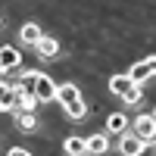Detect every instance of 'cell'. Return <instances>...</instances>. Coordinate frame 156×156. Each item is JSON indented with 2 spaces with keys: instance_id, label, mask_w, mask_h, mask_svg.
<instances>
[{
  "instance_id": "3957f363",
  "label": "cell",
  "mask_w": 156,
  "mask_h": 156,
  "mask_svg": "<svg viewBox=\"0 0 156 156\" xmlns=\"http://www.w3.org/2000/svg\"><path fill=\"white\" fill-rule=\"evenodd\" d=\"M56 81L50 75H44V72H37V78H34V100L37 103H50V100H56Z\"/></svg>"
},
{
  "instance_id": "9c48e42d",
  "label": "cell",
  "mask_w": 156,
  "mask_h": 156,
  "mask_svg": "<svg viewBox=\"0 0 156 156\" xmlns=\"http://www.w3.org/2000/svg\"><path fill=\"white\" fill-rule=\"evenodd\" d=\"M84 140H87V153L90 156H103V153L109 150V134H90Z\"/></svg>"
},
{
  "instance_id": "7a4b0ae2",
  "label": "cell",
  "mask_w": 156,
  "mask_h": 156,
  "mask_svg": "<svg viewBox=\"0 0 156 156\" xmlns=\"http://www.w3.org/2000/svg\"><path fill=\"white\" fill-rule=\"evenodd\" d=\"M131 131L144 140V144H150V140H156V119H153V112H140L137 119L131 122Z\"/></svg>"
},
{
  "instance_id": "277c9868",
  "label": "cell",
  "mask_w": 156,
  "mask_h": 156,
  "mask_svg": "<svg viewBox=\"0 0 156 156\" xmlns=\"http://www.w3.org/2000/svg\"><path fill=\"white\" fill-rule=\"evenodd\" d=\"M153 75H156V56H147V59H137L134 66L128 69V78H131V81H137V84L150 81Z\"/></svg>"
},
{
  "instance_id": "7c38bea8",
  "label": "cell",
  "mask_w": 156,
  "mask_h": 156,
  "mask_svg": "<svg viewBox=\"0 0 156 156\" xmlns=\"http://www.w3.org/2000/svg\"><path fill=\"white\" fill-rule=\"evenodd\" d=\"M62 150H66L69 156H84V153H87V140H84V137H75V134H72V137H66Z\"/></svg>"
},
{
  "instance_id": "8992f818",
  "label": "cell",
  "mask_w": 156,
  "mask_h": 156,
  "mask_svg": "<svg viewBox=\"0 0 156 156\" xmlns=\"http://www.w3.org/2000/svg\"><path fill=\"white\" fill-rule=\"evenodd\" d=\"M16 109V84L0 81V112H12Z\"/></svg>"
},
{
  "instance_id": "8fae6325",
  "label": "cell",
  "mask_w": 156,
  "mask_h": 156,
  "mask_svg": "<svg viewBox=\"0 0 156 156\" xmlns=\"http://www.w3.org/2000/svg\"><path fill=\"white\" fill-rule=\"evenodd\" d=\"M131 84H134V81H131L128 75H112V78H109V94H115V97H125Z\"/></svg>"
},
{
  "instance_id": "2e32d148",
  "label": "cell",
  "mask_w": 156,
  "mask_h": 156,
  "mask_svg": "<svg viewBox=\"0 0 156 156\" xmlns=\"http://www.w3.org/2000/svg\"><path fill=\"white\" fill-rule=\"evenodd\" d=\"M134 156H156V140H150V144H140V150Z\"/></svg>"
},
{
  "instance_id": "ac0fdd59",
  "label": "cell",
  "mask_w": 156,
  "mask_h": 156,
  "mask_svg": "<svg viewBox=\"0 0 156 156\" xmlns=\"http://www.w3.org/2000/svg\"><path fill=\"white\" fill-rule=\"evenodd\" d=\"M153 119H156V109H153Z\"/></svg>"
},
{
  "instance_id": "30bf717a",
  "label": "cell",
  "mask_w": 156,
  "mask_h": 156,
  "mask_svg": "<svg viewBox=\"0 0 156 156\" xmlns=\"http://www.w3.org/2000/svg\"><path fill=\"white\" fill-rule=\"evenodd\" d=\"M128 125H131V122L125 119V112H112L109 119H106V134H125Z\"/></svg>"
},
{
  "instance_id": "ba28073f",
  "label": "cell",
  "mask_w": 156,
  "mask_h": 156,
  "mask_svg": "<svg viewBox=\"0 0 156 156\" xmlns=\"http://www.w3.org/2000/svg\"><path fill=\"white\" fill-rule=\"evenodd\" d=\"M19 37H22V44H31V47H34V44L44 37V31H41V25H37V22H25L22 28H19Z\"/></svg>"
},
{
  "instance_id": "4fadbf2b",
  "label": "cell",
  "mask_w": 156,
  "mask_h": 156,
  "mask_svg": "<svg viewBox=\"0 0 156 156\" xmlns=\"http://www.w3.org/2000/svg\"><path fill=\"white\" fill-rule=\"evenodd\" d=\"M34 47H37V53H41L44 59H53V56L59 53V44L53 41V37H47V34H44V37H41V41H37V44H34Z\"/></svg>"
},
{
  "instance_id": "6da1fadb",
  "label": "cell",
  "mask_w": 156,
  "mask_h": 156,
  "mask_svg": "<svg viewBox=\"0 0 156 156\" xmlns=\"http://www.w3.org/2000/svg\"><path fill=\"white\" fill-rule=\"evenodd\" d=\"M56 100H59V106L66 109L69 119H84L87 106H84V97H81V90L75 84H59L56 87Z\"/></svg>"
},
{
  "instance_id": "d6986e66",
  "label": "cell",
  "mask_w": 156,
  "mask_h": 156,
  "mask_svg": "<svg viewBox=\"0 0 156 156\" xmlns=\"http://www.w3.org/2000/svg\"><path fill=\"white\" fill-rule=\"evenodd\" d=\"M0 25H3V19H0Z\"/></svg>"
},
{
  "instance_id": "5bb4252c",
  "label": "cell",
  "mask_w": 156,
  "mask_h": 156,
  "mask_svg": "<svg viewBox=\"0 0 156 156\" xmlns=\"http://www.w3.org/2000/svg\"><path fill=\"white\" fill-rule=\"evenodd\" d=\"M16 128H19V131H34V128H37L34 112H22V109H16Z\"/></svg>"
},
{
  "instance_id": "52a82bcc",
  "label": "cell",
  "mask_w": 156,
  "mask_h": 156,
  "mask_svg": "<svg viewBox=\"0 0 156 156\" xmlns=\"http://www.w3.org/2000/svg\"><path fill=\"white\" fill-rule=\"evenodd\" d=\"M140 144H144V140H140L134 131H125V134H119V150H122V156H134V153L140 150Z\"/></svg>"
},
{
  "instance_id": "5b68a950",
  "label": "cell",
  "mask_w": 156,
  "mask_h": 156,
  "mask_svg": "<svg viewBox=\"0 0 156 156\" xmlns=\"http://www.w3.org/2000/svg\"><path fill=\"white\" fill-rule=\"evenodd\" d=\"M19 62H22V53H19L12 44H3V47H0V75L19 69Z\"/></svg>"
},
{
  "instance_id": "e0dca14e",
  "label": "cell",
  "mask_w": 156,
  "mask_h": 156,
  "mask_svg": "<svg viewBox=\"0 0 156 156\" xmlns=\"http://www.w3.org/2000/svg\"><path fill=\"white\" fill-rule=\"evenodd\" d=\"M6 156H31V150H25V147H12Z\"/></svg>"
},
{
  "instance_id": "9a60e30c",
  "label": "cell",
  "mask_w": 156,
  "mask_h": 156,
  "mask_svg": "<svg viewBox=\"0 0 156 156\" xmlns=\"http://www.w3.org/2000/svg\"><path fill=\"white\" fill-rule=\"evenodd\" d=\"M140 97H144V87H140V84L134 81L131 87H128V94H125L122 100H125V103H131V106H134V103H140Z\"/></svg>"
}]
</instances>
